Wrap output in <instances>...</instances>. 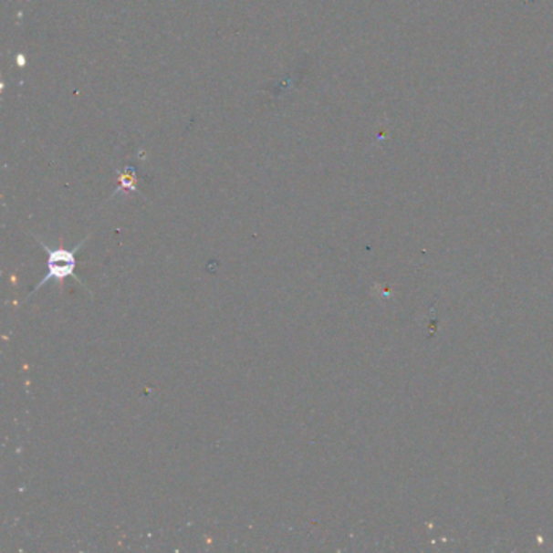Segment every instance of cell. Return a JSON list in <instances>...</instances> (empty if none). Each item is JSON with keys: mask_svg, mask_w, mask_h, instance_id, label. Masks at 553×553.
<instances>
[{"mask_svg": "<svg viewBox=\"0 0 553 553\" xmlns=\"http://www.w3.org/2000/svg\"><path fill=\"white\" fill-rule=\"evenodd\" d=\"M37 244L47 252V275L43 277V281L37 284L31 294L43 287L44 284L49 283L51 279L62 283V279L66 277L75 276V268H77V252L78 248L85 244V241L78 244L73 250H66V248H51L46 245L43 241L37 239Z\"/></svg>", "mask_w": 553, "mask_h": 553, "instance_id": "cell-1", "label": "cell"}]
</instances>
